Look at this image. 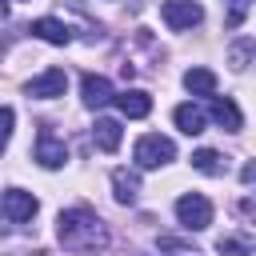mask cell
<instances>
[{"mask_svg": "<svg viewBox=\"0 0 256 256\" xmlns=\"http://www.w3.org/2000/svg\"><path fill=\"white\" fill-rule=\"evenodd\" d=\"M112 196H116L120 204H136V196H140V172L116 168V172H112Z\"/></svg>", "mask_w": 256, "mask_h": 256, "instance_id": "13", "label": "cell"}, {"mask_svg": "<svg viewBox=\"0 0 256 256\" xmlns=\"http://www.w3.org/2000/svg\"><path fill=\"white\" fill-rule=\"evenodd\" d=\"M252 48H256V44H252V36L236 40V44H232V52H228V64H232L236 72H244V68H248V60H252Z\"/></svg>", "mask_w": 256, "mask_h": 256, "instance_id": "17", "label": "cell"}, {"mask_svg": "<svg viewBox=\"0 0 256 256\" xmlns=\"http://www.w3.org/2000/svg\"><path fill=\"white\" fill-rule=\"evenodd\" d=\"M32 156H36L40 168H60V164L68 160V148H64V140H60L52 128H40V132H36V152H32Z\"/></svg>", "mask_w": 256, "mask_h": 256, "instance_id": "6", "label": "cell"}, {"mask_svg": "<svg viewBox=\"0 0 256 256\" xmlns=\"http://www.w3.org/2000/svg\"><path fill=\"white\" fill-rule=\"evenodd\" d=\"M132 156H136V168H160V164L176 160V144L168 136H160V132H148V136L136 140V152Z\"/></svg>", "mask_w": 256, "mask_h": 256, "instance_id": "2", "label": "cell"}, {"mask_svg": "<svg viewBox=\"0 0 256 256\" xmlns=\"http://www.w3.org/2000/svg\"><path fill=\"white\" fill-rule=\"evenodd\" d=\"M120 136H124V128H120V120H112V116H100V120L92 124V144H96L100 152H116V148H120Z\"/></svg>", "mask_w": 256, "mask_h": 256, "instance_id": "12", "label": "cell"}, {"mask_svg": "<svg viewBox=\"0 0 256 256\" xmlns=\"http://www.w3.org/2000/svg\"><path fill=\"white\" fill-rule=\"evenodd\" d=\"M172 120H176V128H180L184 136H200V132H204V112H200L196 104H180V108L172 112Z\"/></svg>", "mask_w": 256, "mask_h": 256, "instance_id": "16", "label": "cell"}, {"mask_svg": "<svg viewBox=\"0 0 256 256\" xmlns=\"http://www.w3.org/2000/svg\"><path fill=\"white\" fill-rule=\"evenodd\" d=\"M216 252L220 256H252V244L248 240H236V236H220L216 240Z\"/></svg>", "mask_w": 256, "mask_h": 256, "instance_id": "18", "label": "cell"}, {"mask_svg": "<svg viewBox=\"0 0 256 256\" xmlns=\"http://www.w3.org/2000/svg\"><path fill=\"white\" fill-rule=\"evenodd\" d=\"M32 36H40V40H48V44H56V48L72 44V28H68L64 20H56V16H40V20H32Z\"/></svg>", "mask_w": 256, "mask_h": 256, "instance_id": "10", "label": "cell"}, {"mask_svg": "<svg viewBox=\"0 0 256 256\" xmlns=\"http://www.w3.org/2000/svg\"><path fill=\"white\" fill-rule=\"evenodd\" d=\"M0 208H4V216L12 220V224H28L32 216H36V196L32 192H24V188H8L4 196H0Z\"/></svg>", "mask_w": 256, "mask_h": 256, "instance_id": "7", "label": "cell"}, {"mask_svg": "<svg viewBox=\"0 0 256 256\" xmlns=\"http://www.w3.org/2000/svg\"><path fill=\"white\" fill-rule=\"evenodd\" d=\"M32 256H52V252H32Z\"/></svg>", "mask_w": 256, "mask_h": 256, "instance_id": "21", "label": "cell"}, {"mask_svg": "<svg viewBox=\"0 0 256 256\" xmlns=\"http://www.w3.org/2000/svg\"><path fill=\"white\" fill-rule=\"evenodd\" d=\"M12 124H16V112H12L8 104H0V152H4L8 140H12Z\"/></svg>", "mask_w": 256, "mask_h": 256, "instance_id": "19", "label": "cell"}, {"mask_svg": "<svg viewBox=\"0 0 256 256\" xmlns=\"http://www.w3.org/2000/svg\"><path fill=\"white\" fill-rule=\"evenodd\" d=\"M56 236H60V244H64L68 252H104V248H108V228H104V220H100L92 208H84V204L64 208V212L56 216Z\"/></svg>", "mask_w": 256, "mask_h": 256, "instance_id": "1", "label": "cell"}, {"mask_svg": "<svg viewBox=\"0 0 256 256\" xmlns=\"http://www.w3.org/2000/svg\"><path fill=\"white\" fill-rule=\"evenodd\" d=\"M64 88H68V72L64 68H44L40 76H32L24 84V92L32 100H56V96H64Z\"/></svg>", "mask_w": 256, "mask_h": 256, "instance_id": "5", "label": "cell"}, {"mask_svg": "<svg viewBox=\"0 0 256 256\" xmlns=\"http://www.w3.org/2000/svg\"><path fill=\"white\" fill-rule=\"evenodd\" d=\"M208 116H212L224 132H240V128H244V116H240V108H236V100H232V96H212Z\"/></svg>", "mask_w": 256, "mask_h": 256, "instance_id": "9", "label": "cell"}, {"mask_svg": "<svg viewBox=\"0 0 256 256\" xmlns=\"http://www.w3.org/2000/svg\"><path fill=\"white\" fill-rule=\"evenodd\" d=\"M184 88L192 96H216V72L212 68H188L184 72Z\"/></svg>", "mask_w": 256, "mask_h": 256, "instance_id": "14", "label": "cell"}, {"mask_svg": "<svg viewBox=\"0 0 256 256\" xmlns=\"http://www.w3.org/2000/svg\"><path fill=\"white\" fill-rule=\"evenodd\" d=\"M244 12H248V0H236V4H232V12H228V24L236 28V24L244 20Z\"/></svg>", "mask_w": 256, "mask_h": 256, "instance_id": "20", "label": "cell"}, {"mask_svg": "<svg viewBox=\"0 0 256 256\" xmlns=\"http://www.w3.org/2000/svg\"><path fill=\"white\" fill-rule=\"evenodd\" d=\"M176 220L188 228V232H204L212 224V200L200 196V192H184L176 200Z\"/></svg>", "mask_w": 256, "mask_h": 256, "instance_id": "3", "label": "cell"}, {"mask_svg": "<svg viewBox=\"0 0 256 256\" xmlns=\"http://www.w3.org/2000/svg\"><path fill=\"white\" fill-rule=\"evenodd\" d=\"M160 16H164V24H168L172 32H184V28H196V24L204 20V8H200L196 0H164Z\"/></svg>", "mask_w": 256, "mask_h": 256, "instance_id": "4", "label": "cell"}, {"mask_svg": "<svg viewBox=\"0 0 256 256\" xmlns=\"http://www.w3.org/2000/svg\"><path fill=\"white\" fill-rule=\"evenodd\" d=\"M112 100H116V108H120L128 120H144V116L152 112V96H148V92H140V88H124V92H112Z\"/></svg>", "mask_w": 256, "mask_h": 256, "instance_id": "8", "label": "cell"}, {"mask_svg": "<svg viewBox=\"0 0 256 256\" xmlns=\"http://www.w3.org/2000/svg\"><path fill=\"white\" fill-rule=\"evenodd\" d=\"M80 96H84L88 108H104V104H112V84H108V76L88 72V76L80 80Z\"/></svg>", "mask_w": 256, "mask_h": 256, "instance_id": "11", "label": "cell"}, {"mask_svg": "<svg viewBox=\"0 0 256 256\" xmlns=\"http://www.w3.org/2000/svg\"><path fill=\"white\" fill-rule=\"evenodd\" d=\"M192 168L204 172V176H224V172H228V160H224L216 148H196V152H192Z\"/></svg>", "mask_w": 256, "mask_h": 256, "instance_id": "15", "label": "cell"}]
</instances>
